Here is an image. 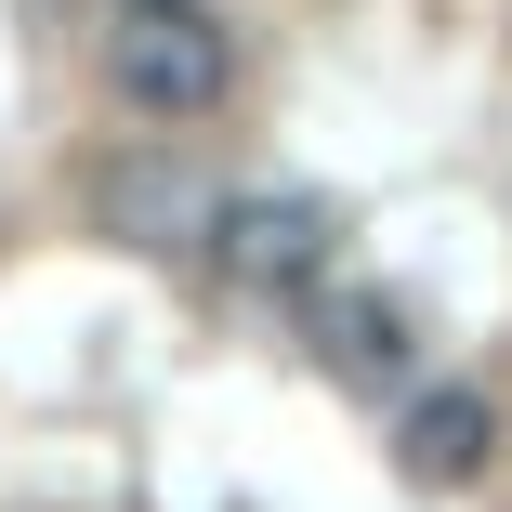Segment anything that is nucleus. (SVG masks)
Segmentation results:
<instances>
[{"label": "nucleus", "instance_id": "1", "mask_svg": "<svg viewBox=\"0 0 512 512\" xmlns=\"http://www.w3.org/2000/svg\"><path fill=\"white\" fill-rule=\"evenodd\" d=\"M106 92L145 119V132H184V119H211L224 92H237V40L211 0H119V27H106Z\"/></svg>", "mask_w": 512, "mask_h": 512}, {"label": "nucleus", "instance_id": "2", "mask_svg": "<svg viewBox=\"0 0 512 512\" xmlns=\"http://www.w3.org/2000/svg\"><path fill=\"white\" fill-rule=\"evenodd\" d=\"M211 263H224V289H250V302H302V289L342 263V211H329L316 184L224 197V211H211Z\"/></svg>", "mask_w": 512, "mask_h": 512}, {"label": "nucleus", "instance_id": "3", "mask_svg": "<svg viewBox=\"0 0 512 512\" xmlns=\"http://www.w3.org/2000/svg\"><path fill=\"white\" fill-rule=\"evenodd\" d=\"M211 211L224 197L197 184L171 145H145V158H119L106 184H92V224H106L119 250H211Z\"/></svg>", "mask_w": 512, "mask_h": 512}, {"label": "nucleus", "instance_id": "4", "mask_svg": "<svg viewBox=\"0 0 512 512\" xmlns=\"http://www.w3.org/2000/svg\"><path fill=\"white\" fill-rule=\"evenodd\" d=\"M302 342H316V368H329L342 394H394V381H407V302L316 276V289H302Z\"/></svg>", "mask_w": 512, "mask_h": 512}, {"label": "nucleus", "instance_id": "5", "mask_svg": "<svg viewBox=\"0 0 512 512\" xmlns=\"http://www.w3.org/2000/svg\"><path fill=\"white\" fill-rule=\"evenodd\" d=\"M486 447H499V407H486L473 381H447V394H407V434H394L407 486H473V473H486Z\"/></svg>", "mask_w": 512, "mask_h": 512}]
</instances>
